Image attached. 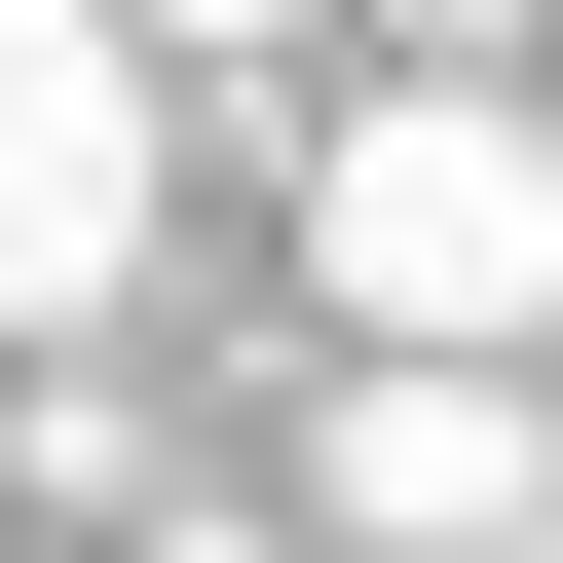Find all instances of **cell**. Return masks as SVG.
<instances>
[{
  "instance_id": "obj_1",
  "label": "cell",
  "mask_w": 563,
  "mask_h": 563,
  "mask_svg": "<svg viewBox=\"0 0 563 563\" xmlns=\"http://www.w3.org/2000/svg\"><path fill=\"white\" fill-rule=\"evenodd\" d=\"M301 301H339V339H563V76L413 38V76L301 151Z\"/></svg>"
},
{
  "instance_id": "obj_2",
  "label": "cell",
  "mask_w": 563,
  "mask_h": 563,
  "mask_svg": "<svg viewBox=\"0 0 563 563\" xmlns=\"http://www.w3.org/2000/svg\"><path fill=\"white\" fill-rule=\"evenodd\" d=\"M151 0H0V339H113L151 301Z\"/></svg>"
},
{
  "instance_id": "obj_3",
  "label": "cell",
  "mask_w": 563,
  "mask_h": 563,
  "mask_svg": "<svg viewBox=\"0 0 563 563\" xmlns=\"http://www.w3.org/2000/svg\"><path fill=\"white\" fill-rule=\"evenodd\" d=\"M301 488H339V526H563V413H526V339H376V376L301 413Z\"/></svg>"
},
{
  "instance_id": "obj_4",
  "label": "cell",
  "mask_w": 563,
  "mask_h": 563,
  "mask_svg": "<svg viewBox=\"0 0 563 563\" xmlns=\"http://www.w3.org/2000/svg\"><path fill=\"white\" fill-rule=\"evenodd\" d=\"M376 38H488V76H526V38H563V0H376Z\"/></svg>"
},
{
  "instance_id": "obj_5",
  "label": "cell",
  "mask_w": 563,
  "mask_h": 563,
  "mask_svg": "<svg viewBox=\"0 0 563 563\" xmlns=\"http://www.w3.org/2000/svg\"><path fill=\"white\" fill-rule=\"evenodd\" d=\"M151 38H301V0H151Z\"/></svg>"
}]
</instances>
